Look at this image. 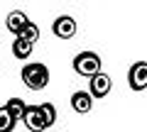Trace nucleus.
Here are the masks:
<instances>
[{
	"instance_id": "1",
	"label": "nucleus",
	"mask_w": 147,
	"mask_h": 132,
	"mask_svg": "<svg viewBox=\"0 0 147 132\" xmlns=\"http://www.w3.org/2000/svg\"><path fill=\"white\" fill-rule=\"evenodd\" d=\"M22 83L27 86L30 90H42L44 86L49 83V69L44 66V64H27V66H22Z\"/></svg>"
},
{
	"instance_id": "13",
	"label": "nucleus",
	"mask_w": 147,
	"mask_h": 132,
	"mask_svg": "<svg viewBox=\"0 0 147 132\" xmlns=\"http://www.w3.org/2000/svg\"><path fill=\"white\" fill-rule=\"evenodd\" d=\"M39 113H42L44 125H47V127H52L54 122H57V108H54L52 103H42V105H39Z\"/></svg>"
},
{
	"instance_id": "9",
	"label": "nucleus",
	"mask_w": 147,
	"mask_h": 132,
	"mask_svg": "<svg viewBox=\"0 0 147 132\" xmlns=\"http://www.w3.org/2000/svg\"><path fill=\"white\" fill-rule=\"evenodd\" d=\"M32 49H34V44L25 42L22 37H15V42H12V56L20 59V61H25V59H30Z\"/></svg>"
},
{
	"instance_id": "4",
	"label": "nucleus",
	"mask_w": 147,
	"mask_h": 132,
	"mask_svg": "<svg viewBox=\"0 0 147 132\" xmlns=\"http://www.w3.org/2000/svg\"><path fill=\"white\" fill-rule=\"evenodd\" d=\"M76 20L74 17H69V15H61V17H57L54 20V25H52V32H54V37H59V39H71V37H76Z\"/></svg>"
},
{
	"instance_id": "2",
	"label": "nucleus",
	"mask_w": 147,
	"mask_h": 132,
	"mask_svg": "<svg viewBox=\"0 0 147 132\" xmlns=\"http://www.w3.org/2000/svg\"><path fill=\"white\" fill-rule=\"evenodd\" d=\"M74 71L79 76H93V74H98L100 71V56L96 52H81V54H76L74 56Z\"/></svg>"
},
{
	"instance_id": "6",
	"label": "nucleus",
	"mask_w": 147,
	"mask_h": 132,
	"mask_svg": "<svg viewBox=\"0 0 147 132\" xmlns=\"http://www.w3.org/2000/svg\"><path fill=\"white\" fill-rule=\"evenodd\" d=\"M127 83L132 90H145L147 88V61H137L127 74Z\"/></svg>"
},
{
	"instance_id": "8",
	"label": "nucleus",
	"mask_w": 147,
	"mask_h": 132,
	"mask_svg": "<svg viewBox=\"0 0 147 132\" xmlns=\"http://www.w3.org/2000/svg\"><path fill=\"white\" fill-rule=\"evenodd\" d=\"M25 22H27V15L22 10H12L10 15L5 17V27L12 32V34H20V29L25 27Z\"/></svg>"
},
{
	"instance_id": "12",
	"label": "nucleus",
	"mask_w": 147,
	"mask_h": 132,
	"mask_svg": "<svg viewBox=\"0 0 147 132\" xmlns=\"http://www.w3.org/2000/svg\"><path fill=\"white\" fill-rule=\"evenodd\" d=\"M5 108L10 110V115L15 117V120H20V117H22V113H25V108H27V103L22 101V98H10V101L5 103Z\"/></svg>"
},
{
	"instance_id": "7",
	"label": "nucleus",
	"mask_w": 147,
	"mask_h": 132,
	"mask_svg": "<svg viewBox=\"0 0 147 132\" xmlns=\"http://www.w3.org/2000/svg\"><path fill=\"white\" fill-rule=\"evenodd\" d=\"M71 108L76 113H81V115L91 113V108H93V95H91L88 90H76V93L71 95Z\"/></svg>"
},
{
	"instance_id": "10",
	"label": "nucleus",
	"mask_w": 147,
	"mask_h": 132,
	"mask_svg": "<svg viewBox=\"0 0 147 132\" xmlns=\"http://www.w3.org/2000/svg\"><path fill=\"white\" fill-rule=\"evenodd\" d=\"M15 37H22L25 42L34 44L37 39H39V27H37L34 22H30V20H27V22H25V27L20 29V34H15Z\"/></svg>"
},
{
	"instance_id": "3",
	"label": "nucleus",
	"mask_w": 147,
	"mask_h": 132,
	"mask_svg": "<svg viewBox=\"0 0 147 132\" xmlns=\"http://www.w3.org/2000/svg\"><path fill=\"white\" fill-rule=\"evenodd\" d=\"M91 83H88V93L93 95V98H105V95L110 93V88H113V81H110L108 74H103V71H98V74L88 76Z\"/></svg>"
},
{
	"instance_id": "5",
	"label": "nucleus",
	"mask_w": 147,
	"mask_h": 132,
	"mask_svg": "<svg viewBox=\"0 0 147 132\" xmlns=\"http://www.w3.org/2000/svg\"><path fill=\"white\" fill-rule=\"evenodd\" d=\"M20 120L25 122V127H27V130H32V132L49 130V127L44 125V117H42V113H39V105H27Z\"/></svg>"
},
{
	"instance_id": "11",
	"label": "nucleus",
	"mask_w": 147,
	"mask_h": 132,
	"mask_svg": "<svg viewBox=\"0 0 147 132\" xmlns=\"http://www.w3.org/2000/svg\"><path fill=\"white\" fill-rule=\"evenodd\" d=\"M15 125H17V120L10 115V110L3 105V108H0V132H12Z\"/></svg>"
}]
</instances>
